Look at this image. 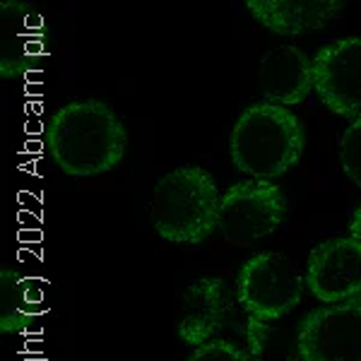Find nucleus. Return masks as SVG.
I'll use <instances>...</instances> for the list:
<instances>
[{
	"label": "nucleus",
	"instance_id": "20e7f679",
	"mask_svg": "<svg viewBox=\"0 0 361 361\" xmlns=\"http://www.w3.org/2000/svg\"><path fill=\"white\" fill-rule=\"evenodd\" d=\"M306 277L299 275L292 260L277 250H265L241 265L236 277V301L250 318H284L301 304Z\"/></svg>",
	"mask_w": 361,
	"mask_h": 361
},
{
	"label": "nucleus",
	"instance_id": "9b49d317",
	"mask_svg": "<svg viewBox=\"0 0 361 361\" xmlns=\"http://www.w3.org/2000/svg\"><path fill=\"white\" fill-rule=\"evenodd\" d=\"M258 87L263 102L275 106H296L316 90L313 61L299 46H277L260 58Z\"/></svg>",
	"mask_w": 361,
	"mask_h": 361
},
{
	"label": "nucleus",
	"instance_id": "0eeeda50",
	"mask_svg": "<svg viewBox=\"0 0 361 361\" xmlns=\"http://www.w3.org/2000/svg\"><path fill=\"white\" fill-rule=\"evenodd\" d=\"M316 92L323 106L349 121L361 118V37L337 39L313 58Z\"/></svg>",
	"mask_w": 361,
	"mask_h": 361
},
{
	"label": "nucleus",
	"instance_id": "423d86ee",
	"mask_svg": "<svg viewBox=\"0 0 361 361\" xmlns=\"http://www.w3.org/2000/svg\"><path fill=\"white\" fill-rule=\"evenodd\" d=\"M301 361H361V299L313 308L296 330Z\"/></svg>",
	"mask_w": 361,
	"mask_h": 361
},
{
	"label": "nucleus",
	"instance_id": "39448f33",
	"mask_svg": "<svg viewBox=\"0 0 361 361\" xmlns=\"http://www.w3.org/2000/svg\"><path fill=\"white\" fill-rule=\"evenodd\" d=\"M287 219V197L270 180H241L222 195L217 231L234 246L248 248L272 236Z\"/></svg>",
	"mask_w": 361,
	"mask_h": 361
},
{
	"label": "nucleus",
	"instance_id": "9d476101",
	"mask_svg": "<svg viewBox=\"0 0 361 361\" xmlns=\"http://www.w3.org/2000/svg\"><path fill=\"white\" fill-rule=\"evenodd\" d=\"M234 294L222 277H200L183 289L176 333L188 347H200L222 333L234 316Z\"/></svg>",
	"mask_w": 361,
	"mask_h": 361
},
{
	"label": "nucleus",
	"instance_id": "f257e3e1",
	"mask_svg": "<svg viewBox=\"0 0 361 361\" xmlns=\"http://www.w3.org/2000/svg\"><path fill=\"white\" fill-rule=\"evenodd\" d=\"M49 152L68 176H99L114 171L128 149V130L106 102H70L51 116Z\"/></svg>",
	"mask_w": 361,
	"mask_h": 361
},
{
	"label": "nucleus",
	"instance_id": "f8f14e48",
	"mask_svg": "<svg viewBox=\"0 0 361 361\" xmlns=\"http://www.w3.org/2000/svg\"><path fill=\"white\" fill-rule=\"evenodd\" d=\"M248 13L279 37L318 32L345 10L340 0H248Z\"/></svg>",
	"mask_w": 361,
	"mask_h": 361
},
{
	"label": "nucleus",
	"instance_id": "4468645a",
	"mask_svg": "<svg viewBox=\"0 0 361 361\" xmlns=\"http://www.w3.org/2000/svg\"><path fill=\"white\" fill-rule=\"evenodd\" d=\"M246 349L250 361H301L296 337L275 323L246 318Z\"/></svg>",
	"mask_w": 361,
	"mask_h": 361
},
{
	"label": "nucleus",
	"instance_id": "1a4fd4ad",
	"mask_svg": "<svg viewBox=\"0 0 361 361\" xmlns=\"http://www.w3.org/2000/svg\"><path fill=\"white\" fill-rule=\"evenodd\" d=\"M49 56L46 25L25 0L0 3V78L20 80L39 70Z\"/></svg>",
	"mask_w": 361,
	"mask_h": 361
},
{
	"label": "nucleus",
	"instance_id": "7ed1b4c3",
	"mask_svg": "<svg viewBox=\"0 0 361 361\" xmlns=\"http://www.w3.org/2000/svg\"><path fill=\"white\" fill-rule=\"evenodd\" d=\"M219 190L200 166H180L157 180L149 202L154 231L171 243H202L217 231Z\"/></svg>",
	"mask_w": 361,
	"mask_h": 361
},
{
	"label": "nucleus",
	"instance_id": "f3484780",
	"mask_svg": "<svg viewBox=\"0 0 361 361\" xmlns=\"http://www.w3.org/2000/svg\"><path fill=\"white\" fill-rule=\"evenodd\" d=\"M349 236H354L357 241H361V205L357 207V212L352 214V222H349Z\"/></svg>",
	"mask_w": 361,
	"mask_h": 361
},
{
	"label": "nucleus",
	"instance_id": "dca6fc26",
	"mask_svg": "<svg viewBox=\"0 0 361 361\" xmlns=\"http://www.w3.org/2000/svg\"><path fill=\"white\" fill-rule=\"evenodd\" d=\"M188 361H250V354L229 340H209L195 347Z\"/></svg>",
	"mask_w": 361,
	"mask_h": 361
},
{
	"label": "nucleus",
	"instance_id": "ddd939ff",
	"mask_svg": "<svg viewBox=\"0 0 361 361\" xmlns=\"http://www.w3.org/2000/svg\"><path fill=\"white\" fill-rule=\"evenodd\" d=\"M44 313V294L29 275L0 270V333L20 335Z\"/></svg>",
	"mask_w": 361,
	"mask_h": 361
},
{
	"label": "nucleus",
	"instance_id": "2eb2a0df",
	"mask_svg": "<svg viewBox=\"0 0 361 361\" xmlns=\"http://www.w3.org/2000/svg\"><path fill=\"white\" fill-rule=\"evenodd\" d=\"M340 164L347 178L361 188V118L352 121L340 140Z\"/></svg>",
	"mask_w": 361,
	"mask_h": 361
},
{
	"label": "nucleus",
	"instance_id": "6e6552de",
	"mask_svg": "<svg viewBox=\"0 0 361 361\" xmlns=\"http://www.w3.org/2000/svg\"><path fill=\"white\" fill-rule=\"evenodd\" d=\"M306 289L325 306L361 299V241L340 236L318 243L306 260Z\"/></svg>",
	"mask_w": 361,
	"mask_h": 361
},
{
	"label": "nucleus",
	"instance_id": "f03ea898",
	"mask_svg": "<svg viewBox=\"0 0 361 361\" xmlns=\"http://www.w3.org/2000/svg\"><path fill=\"white\" fill-rule=\"evenodd\" d=\"M304 145V126L289 109L258 102L236 118L229 152L241 173L255 180H275L299 164Z\"/></svg>",
	"mask_w": 361,
	"mask_h": 361
}]
</instances>
